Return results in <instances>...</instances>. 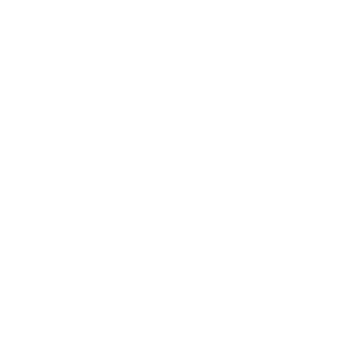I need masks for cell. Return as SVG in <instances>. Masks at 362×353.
I'll return each instance as SVG.
<instances>
[]
</instances>
